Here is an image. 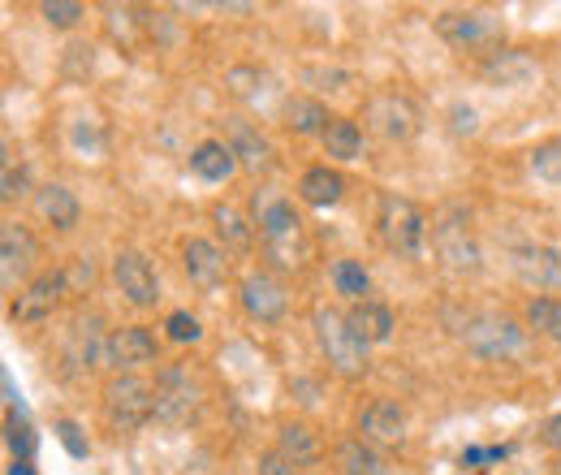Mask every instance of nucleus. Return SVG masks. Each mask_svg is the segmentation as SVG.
Returning <instances> with one entry per match:
<instances>
[{
	"label": "nucleus",
	"instance_id": "6ab92c4d",
	"mask_svg": "<svg viewBox=\"0 0 561 475\" xmlns=\"http://www.w3.org/2000/svg\"><path fill=\"white\" fill-rule=\"evenodd\" d=\"M346 325L354 329V338L363 341V346H380V341L393 338V312L385 307V303H354L351 312H346Z\"/></svg>",
	"mask_w": 561,
	"mask_h": 475
},
{
	"label": "nucleus",
	"instance_id": "37998d69",
	"mask_svg": "<svg viewBox=\"0 0 561 475\" xmlns=\"http://www.w3.org/2000/svg\"><path fill=\"white\" fill-rule=\"evenodd\" d=\"M9 475H35V472H31V463H26V459H13V467H9Z\"/></svg>",
	"mask_w": 561,
	"mask_h": 475
},
{
	"label": "nucleus",
	"instance_id": "f257e3e1",
	"mask_svg": "<svg viewBox=\"0 0 561 475\" xmlns=\"http://www.w3.org/2000/svg\"><path fill=\"white\" fill-rule=\"evenodd\" d=\"M251 207H255V225H260V238H264L273 264L277 269H298L294 247L302 238V220H298L294 204L285 195H277V191H255Z\"/></svg>",
	"mask_w": 561,
	"mask_h": 475
},
{
	"label": "nucleus",
	"instance_id": "f704fd0d",
	"mask_svg": "<svg viewBox=\"0 0 561 475\" xmlns=\"http://www.w3.org/2000/svg\"><path fill=\"white\" fill-rule=\"evenodd\" d=\"M9 450H13L18 459H31V450H35L31 428H26V423H18V419H9Z\"/></svg>",
	"mask_w": 561,
	"mask_h": 475
},
{
	"label": "nucleus",
	"instance_id": "58836bf2",
	"mask_svg": "<svg viewBox=\"0 0 561 475\" xmlns=\"http://www.w3.org/2000/svg\"><path fill=\"white\" fill-rule=\"evenodd\" d=\"M4 200H18V195H26V173L22 169H13V165H4V191H0Z\"/></svg>",
	"mask_w": 561,
	"mask_h": 475
},
{
	"label": "nucleus",
	"instance_id": "2eb2a0df",
	"mask_svg": "<svg viewBox=\"0 0 561 475\" xmlns=\"http://www.w3.org/2000/svg\"><path fill=\"white\" fill-rule=\"evenodd\" d=\"M225 131H229L225 143H229L238 169H247V173H268V169H273V147H268V138L260 135V131H251V126L238 122V117H229Z\"/></svg>",
	"mask_w": 561,
	"mask_h": 475
},
{
	"label": "nucleus",
	"instance_id": "cd10ccee",
	"mask_svg": "<svg viewBox=\"0 0 561 475\" xmlns=\"http://www.w3.org/2000/svg\"><path fill=\"white\" fill-rule=\"evenodd\" d=\"M320 138H324V151H329L333 160H358V156H363V131L354 126L351 117H333L329 131Z\"/></svg>",
	"mask_w": 561,
	"mask_h": 475
},
{
	"label": "nucleus",
	"instance_id": "c756f323",
	"mask_svg": "<svg viewBox=\"0 0 561 475\" xmlns=\"http://www.w3.org/2000/svg\"><path fill=\"white\" fill-rule=\"evenodd\" d=\"M211 220H216V229L225 234V242L229 247H251V225L242 220V212L229 204H216L211 207Z\"/></svg>",
	"mask_w": 561,
	"mask_h": 475
},
{
	"label": "nucleus",
	"instance_id": "20e7f679",
	"mask_svg": "<svg viewBox=\"0 0 561 475\" xmlns=\"http://www.w3.org/2000/svg\"><path fill=\"white\" fill-rule=\"evenodd\" d=\"M376 229H380V238H385L389 251H398V256H420L427 220H423V212L411 204V200H402V195H380Z\"/></svg>",
	"mask_w": 561,
	"mask_h": 475
},
{
	"label": "nucleus",
	"instance_id": "39448f33",
	"mask_svg": "<svg viewBox=\"0 0 561 475\" xmlns=\"http://www.w3.org/2000/svg\"><path fill=\"white\" fill-rule=\"evenodd\" d=\"M501 18L492 9H458V13H440L436 18V35L454 48H489V44H501Z\"/></svg>",
	"mask_w": 561,
	"mask_h": 475
},
{
	"label": "nucleus",
	"instance_id": "393cba45",
	"mask_svg": "<svg viewBox=\"0 0 561 475\" xmlns=\"http://www.w3.org/2000/svg\"><path fill=\"white\" fill-rule=\"evenodd\" d=\"M191 169L204 178V182H229L233 178V169H238V160H233V151H229V143H199L195 151H191Z\"/></svg>",
	"mask_w": 561,
	"mask_h": 475
},
{
	"label": "nucleus",
	"instance_id": "f03ea898",
	"mask_svg": "<svg viewBox=\"0 0 561 475\" xmlns=\"http://www.w3.org/2000/svg\"><path fill=\"white\" fill-rule=\"evenodd\" d=\"M311 325H316V341H320V350H324V359H329L333 372H342V376H363L367 372V346L354 338V329L346 325L342 312L316 307V320Z\"/></svg>",
	"mask_w": 561,
	"mask_h": 475
},
{
	"label": "nucleus",
	"instance_id": "4c0bfd02",
	"mask_svg": "<svg viewBox=\"0 0 561 475\" xmlns=\"http://www.w3.org/2000/svg\"><path fill=\"white\" fill-rule=\"evenodd\" d=\"M225 82H229V91L233 95H251V82H260V73L247 66H233L229 73H225Z\"/></svg>",
	"mask_w": 561,
	"mask_h": 475
},
{
	"label": "nucleus",
	"instance_id": "a878e982",
	"mask_svg": "<svg viewBox=\"0 0 561 475\" xmlns=\"http://www.w3.org/2000/svg\"><path fill=\"white\" fill-rule=\"evenodd\" d=\"M329 109L320 104V100H311V95H294V100H285V126L294 131V135H324L329 131Z\"/></svg>",
	"mask_w": 561,
	"mask_h": 475
},
{
	"label": "nucleus",
	"instance_id": "6e6552de",
	"mask_svg": "<svg viewBox=\"0 0 561 475\" xmlns=\"http://www.w3.org/2000/svg\"><path fill=\"white\" fill-rule=\"evenodd\" d=\"M462 346L476 354V359H510L518 346H523V329H518V320H510V316H476L467 329H462Z\"/></svg>",
	"mask_w": 561,
	"mask_h": 475
},
{
	"label": "nucleus",
	"instance_id": "2f4dec72",
	"mask_svg": "<svg viewBox=\"0 0 561 475\" xmlns=\"http://www.w3.org/2000/svg\"><path fill=\"white\" fill-rule=\"evenodd\" d=\"M531 173L540 178V182H561V138L553 143H540L536 151H531Z\"/></svg>",
	"mask_w": 561,
	"mask_h": 475
},
{
	"label": "nucleus",
	"instance_id": "a19ab883",
	"mask_svg": "<svg viewBox=\"0 0 561 475\" xmlns=\"http://www.w3.org/2000/svg\"><path fill=\"white\" fill-rule=\"evenodd\" d=\"M66 281H70V285H91V281H95V269H91V260H78V264L66 272Z\"/></svg>",
	"mask_w": 561,
	"mask_h": 475
},
{
	"label": "nucleus",
	"instance_id": "c85d7f7f",
	"mask_svg": "<svg viewBox=\"0 0 561 475\" xmlns=\"http://www.w3.org/2000/svg\"><path fill=\"white\" fill-rule=\"evenodd\" d=\"M527 325L561 350V298H531L527 303Z\"/></svg>",
	"mask_w": 561,
	"mask_h": 475
},
{
	"label": "nucleus",
	"instance_id": "4468645a",
	"mask_svg": "<svg viewBox=\"0 0 561 475\" xmlns=\"http://www.w3.org/2000/svg\"><path fill=\"white\" fill-rule=\"evenodd\" d=\"M358 432H363V441L367 445H385V450H393V445H402L407 441V410L398 407V403H371V407L358 415Z\"/></svg>",
	"mask_w": 561,
	"mask_h": 475
},
{
	"label": "nucleus",
	"instance_id": "1a4fd4ad",
	"mask_svg": "<svg viewBox=\"0 0 561 475\" xmlns=\"http://www.w3.org/2000/svg\"><path fill=\"white\" fill-rule=\"evenodd\" d=\"M432 247H436V256L445 260V269L480 272V247H476L467 220H458V216L436 220V225H432Z\"/></svg>",
	"mask_w": 561,
	"mask_h": 475
},
{
	"label": "nucleus",
	"instance_id": "ea45409f",
	"mask_svg": "<svg viewBox=\"0 0 561 475\" xmlns=\"http://www.w3.org/2000/svg\"><path fill=\"white\" fill-rule=\"evenodd\" d=\"M454 131H458V135H476V109L458 104V109H454Z\"/></svg>",
	"mask_w": 561,
	"mask_h": 475
},
{
	"label": "nucleus",
	"instance_id": "c9c22d12",
	"mask_svg": "<svg viewBox=\"0 0 561 475\" xmlns=\"http://www.w3.org/2000/svg\"><path fill=\"white\" fill-rule=\"evenodd\" d=\"M57 437H61V445L70 450L73 459H87V441H82L78 423H70V419H61V423H57Z\"/></svg>",
	"mask_w": 561,
	"mask_h": 475
},
{
	"label": "nucleus",
	"instance_id": "e433bc0d",
	"mask_svg": "<svg viewBox=\"0 0 561 475\" xmlns=\"http://www.w3.org/2000/svg\"><path fill=\"white\" fill-rule=\"evenodd\" d=\"M260 475H298V467L280 450H268V454H260Z\"/></svg>",
	"mask_w": 561,
	"mask_h": 475
},
{
	"label": "nucleus",
	"instance_id": "bb28decb",
	"mask_svg": "<svg viewBox=\"0 0 561 475\" xmlns=\"http://www.w3.org/2000/svg\"><path fill=\"white\" fill-rule=\"evenodd\" d=\"M277 450L294 463V467H311L320 463V437L307 423H285L277 432Z\"/></svg>",
	"mask_w": 561,
	"mask_h": 475
},
{
	"label": "nucleus",
	"instance_id": "f3484780",
	"mask_svg": "<svg viewBox=\"0 0 561 475\" xmlns=\"http://www.w3.org/2000/svg\"><path fill=\"white\" fill-rule=\"evenodd\" d=\"M182 264H186V276H191L199 290L220 285V281H225V272H229L225 251H220L216 242H208V238H191V242L182 247Z\"/></svg>",
	"mask_w": 561,
	"mask_h": 475
},
{
	"label": "nucleus",
	"instance_id": "473e14b6",
	"mask_svg": "<svg viewBox=\"0 0 561 475\" xmlns=\"http://www.w3.org/2000/svg\"><path fill=\"white\" fill-rule=\"evenodd\" d=\"M39 13H44L48 26H61V31H66V26H73V22L82 18V4H78V0H44Z\"/></svg>",
	"mask_w": 561,
	"mask_h": 475
},
{
	"label": "nucleus",
	"instance_id": "9b49d317",
	"mask_svg": "<svg viewBox=\"0 0 561 475\" xmlns=\"http://www.w3.org/2000/svg\"><path fill=\"white\" fill-rule=\"evenodd\" d=\"M35 260H39V242L31 238V229L18 225V220H4V229H0V276H4V285L13 290L18 281H26Z\"/></svg>",
	"mask_w": 561,
	"mask_h": 475
},
{
	"label": "nucleus",
	"instance_id": "ddd939ff",
	"mask_svg": "<svg viewBox=\"0 0 561 475\" xmlns=\"http://www.w3.org/2000/svg\"><path fill=\"white\" fill-rule=\"evenodd\" d=\"M113 281H117V290H122L135 307H151V303L160 298L156 269L142 260L139 251H117V260H113Z\"/></svg>",
	"mask_w": 561,
	"mask_h": 475
},
{
	"label": "nucleus",
	"instance_id": "aec40b11",
	"mask_svg": "<svg viewBox=\"0 0 561 475\" xmlns=\"http://www.w3.org/2000/svg\"><path fill=\"white\" fill-rule=\"evenodd\" d=\"M298 195H302V204H311V207H333L346 195V178H342L337 169H329V165L307 169V173L298 178Z\"/></svg>",
	"mask_w": 561,
	"mask_h": 475
},
{
	"label": "nucleus",
	"instance_id": "72a5a7b5",
	"mask_svg": "<svg viewBox=\"0 0 561 475\" xmlns=\"http://www.w3.org/2000/svg\"><path fill=\"white\" fill-rule=\"evenodd\" d=\"M164 329H169V338L173 341H199L204 338V329H199V320H195L191 312H173Z\"/></svg>",
	"mask_w": 561,
	"mask_h": 475
},
{
	"label": "nucleus",
	"instance_id": "b1692460",
	"mask_svg": "<svg viewBox=\"0 0 561 475\" xmlns=\"http://www.w3.org/2000/svg\"><path fill=\"white\" fill-rule=\"evenodd\" d=\"M333 463H337V475H389L385 472V459L363 437H346L333 450Z\"/></svg>",
	"mask_w": 561,
	"mask_h": 475
},
{
	"label": "nucleus",
	"instance_id": "a211bd4d",
	"mask_svg": "<svg viewBox=\"0 0 561 475\" xmlns=\"http://www.w3.org/2000/svg\"><path fill=\"white\" fill-rule=\"evenodd\" d=\"M108 363L122 367V372H135V367L156 363V338H151V329H142V325L117 329L108 338Z\"/></svg>",
	"mask_w": 561,
	"mask_h": 475
},
{
	"label": "nucleus",
	"instance_id": "9d476101",
	"mask_svg": "<svg viewBox=\"0 0 561 475\" xmlns=\"http://www.w3.org/2000/svg\"><path fill=\"white\" fill-rule=\"evenodd\" d=\"M510 269L531 290H561V247H545V242L514 247Z\"/></svg>",
	"mask_w": 561,
	"mask_h": 475
},
{
	"label": "nucleus",
	"instance_id": "4be33fe9",
	"mask_svg": "<svg viewBox=\"0 0 561 475\" xmlns=\"http://www.w3.org/2000/svg\"><path fill=\"white\" fill-rule=\"evenodd\" d=\"M66 354H70L73 367H100V363H108V341L100 333V320H78Z\"/></svg>",
	"mask_w": 561,
	"mask_h": 475
},
{
	"label": "nucleus",
	"instance_id": "c03bdc74",
	"mask_svg": "<svg viewBox=\"0 0 561 475\" xmlns=\"http://www.w3.org/2000/svg\"><path fill=\"white\" fill-rule=\"evenodd\" d=\"M553 472H558V475H561V459H558V467H553Z\"/></svg>",
	"mask_w": 561,
	"mask_h": 475
},
{
	"label": "nucleus",
	"instance_id": "412c9836",
	"mask_svg": "<svg viewBox=\"0 0 561 475\" xmlns=\"http://www.w3.org/2000/svg\"><path fill=\"white\" fill-rule=\"evenodd\" d=\"M536 73H540L536 61H531L527 53H518V48L492 53L489 61H484V78H489L492 87H523V82H531Z\"/></svg>",
	"mask_w": 561,
	"mask_h": 475
},
{
	"label": "nucleus",
	"instance_id": "7c9ffc66",
	"mask_svg": "<svg viewBox=\"0 0 561 475\" xmlns=\"http://www.w3.org/2000/svg\"><path fill=\"white\" fill-rule=\"evenodd\" d=\"M333 285H337V294H346V298H363L367 294V269L358 264V260H337L333 264Z\"/></svg>",
	"mask_w": 561,
	"mask_h": 475
},
{
	"label": "nucleus",
	"instance_id": "79ce46f5",
	"mask_svg": "<svg viewBox=\"0 0 561 475\" xmlns=\"http://www.w3.org/2000/svg\"><path fill=\"white\" fill-rule=\"evenodd\" d=\"M545 445H549V450H561V415H553V419L545 423Z\"/></svg>",
	"mask_w": 561,
	"mask_h": 475
},
{
	"label": "nucleus",
	"instance_id": "dca6fc26",
	"mask_svg": "<svg viewBox=\"0 0 561 475\" xmlns=\"http://www.w3.org/2000/svg\"><path fill=\"white\" fill-rule=\"evenodd\" d=\"M242 307H247L251 320H264V325L280 320V316H285V290H280L277 276L251 272V276L242 281Z\"/></svg>",
	"mask_w": 561,
	"mask_h": 475
},
{
	"label": "nucleus",
	"instance_id": "7ed1b4c3",
	"mask_svg": "<svg viewBox=\"0 0 561 475\" xmlns=\"http://www.w3.org/2000/svg\"><path fill=\"white\" fill-rule=\"evenodd\" d=\"M156 415V389L135 376V372H122V376H113L108 385H104V419L113 423V428H122V432H130V428H139Z\"/></svg>",
	"mask_w": 561,
	"mask_h": 475
},
{
	"label": "nucleus",
	"instance_id": "f8f14e48",
	"mask_svg": "<svg viewBox=\"0 0 561 475\" xmlns=\"http://www.w3.org/2000/svg\"><path fill=\"white\" fill-rule=\"evenodd\" d=\"M66 290H70L66 272H39V276L18 294V303H13V320H18V325H35V320L53 316V307L61 303Z\"/></svg>",
	"mask_w": 561,
	"mask_h": 475
},
{
	"label": "nucleus",
	"instance_id": "423d86ee",
	"mask_svg": "<svg viewBox=\"0 0 561 475\" xmlns=\"http://www.w3.org/2000/svg\"><path fill=\"white\" fill-rule=\"evenodd\" d=\"M363 117H367V126L376 135L389 138V143H407V138L420 135V109L398 91H376L363 104Z\"/></svg>",
	"mask_w": 561,
	"mask_h": 475
},
{
	"label": "nucleus",
	"instance_id": "0eeeda50",
	"mask_svg": "<svg viewBox=\"0 0 561 475\" xmlns=\"http://www.w3.org/2000/svg\"><path fill=\"white\" fill-rule=\"evenodd\" d=\"M199 410V385L191 381V367L169 363L156 376V419L160 423H191Z\"/></svg>",
	"mask_w": 561,
	"mask_h": 475
},
{
	"label": "nucleus",
	"instance_id": "5701e85b",
	"mask_svg": "<svg viewBox=\"0 0 561 475\" xmlns=\"http://www.w3.org/2000/svg\"><path fill=\"white\" fill-rule=\"evenodd\" d=\"M35 212H39L48 225H57V229H73V225H78V200H73L70 186H61V182L39 186V195H35Z\"/></svg>",
	"mask_w": 561,
	"mask_h": 475
}]
</instances>
